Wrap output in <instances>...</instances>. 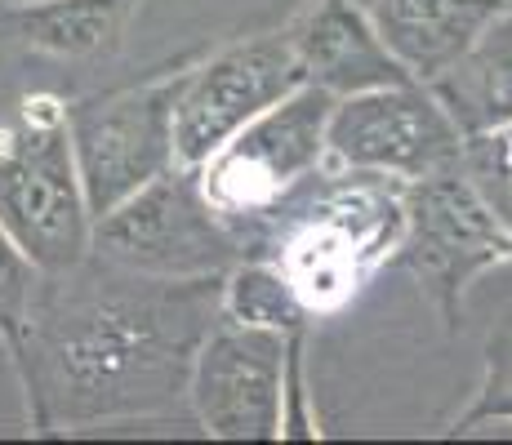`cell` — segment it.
<instances>
[{
  "label": "cell",
  "mask_w": 512,
  "mask_h": 445,
  "mask_svg": "<svg viewBox=\"0 0 512 445\" xmlns=\"http://www.w3.org/2000/svg\"><path fill=\"white\" fill-rule=\"evenodd\" d=\"M459 170L468 174L477 196L490 205V214L512 232V125L464 138Z\"/></svg>",
  "instance_id": "cell-16"
},
{
  "label": "cell",
  "mask_w": 512,
  "mask_h": 445,
  "mask_svg": "<svg viewBox=\"0 0 512 445\" xmlns=\"http://www.w3.org/2000/svg\"><path fill=\"white\" fill-rule=\"evenodd\" d=\"M139 5L143 0H18L0 14V23L36 54L94 63L121 54Z\"/></svg>",
  "instance_id": "cell-13"
},
{
  "label": "cell",
  "mask_w": 512,
  "mask_h": 445,
  "mask_svg": "<svg viewBox=\"0 0 512 445\" xmlns=\"http://www.w3.org/2000/svg\"><path fill=\"white\" fill-rule=\"evenodd\" d=\"M0 227L41 276L76 272L94 254V210L76 165L67 107L27 98L0 125Z\"/></svg>",
  "instance_id": "cell-2"
},
{
  "label": "cell",
  "mask_w": 512,
  "mask_h": 445,
  "mask_svg": "<svg viewBox=\"0 0 512 445\" xmlns=\"http://www.w3.org/2000/svg\"><path fill=\"white\" fill-rule=\"evenodd\" d=\"M401 227H406L401 192L383 196L370 187H330L312 210H303L299 232L285 241L277 263L299 285L303 303L326 312L357 290L361 272L383 250H397Z\"/></svg>",
  "instance_id": "cell-10"
},
{
  "label": "cell",
  "mask_w": 512,
  "mask_h": 445,
  "mask_svg": "<svg viewBox=\"0 0 512 445\" xmlns=\"http://www.w3.org/2000/svg\"><path fill=\"white\" fill-rule=\"evenodd\" d=\"M179 85L183 76H165L67 107V130L94 223L179 165V143H174Z\"/></svg>",
  "instance_id": "cell-5"
},
{
  "label": "cell",
  "mask_w": 512,
  "mask_h": 445,
  "mask_svg": "<svg viewBox=\"0 0 512 445\" xmlns=\"http://www.w3.org/2000/svg\"><path fill=\"white\" fill-rule=\"evenodd\" d=\"M41 290V267L18 250V241L0 227V339L14 348L32 321V303Z\"/></svg>",
  "instance_id": "cell-17"
},
{
  "label": "cell",
  "mask_w": 512,
  "mask_h": 445,
  "mask_svg": "<svg viewBox=\"0 0 512 445\" xmlns=\"http://www.w3.org/2000/svg\"><path fill=\"white\" fill-rule=\"evenodd\" d=\"M285 36H290L308 81L330 89L334 98L415 81L410 67L383 41L366 0H312V5L285 27Z\"/></svg>",
  "instance_id": "cell-11"
},
{
  "label": "cell",
  "mask_w": 512,
  "mask_h": 445,
  "mask_svg": "<svg viewBox=\"0 0 512 445\" xmlns=\"http://www.w3.org/2000/svg\"><path fill=\"white\" fill-rule=\"evenodd\" d=\"M464 138L512 125V14L495 18L437 81H428Z\"/></svg>",
  "instance_id": "cell-14"
},
{
  "label": "cell",
  "mask_w": 512,
  "mask_h": 445,
  "mask_svg": "<svg viewBox=\"0 0 512 445\" xmlns=\"http://www.w3.org/2000/svg\"><path fill=\"white\" fill-rule=\"evenodd\" d=\"M504 9H508V14H512V0H504Z\"/></svg>",
  "instance_id": "cell-18"
},
{
  "label": "cell",
  "mask_w": 512,
  "mask_h": 445,
  "mask_svg": "<svg viewBox=\"0 0 512 445\" xmlns=\"http://www.w3.org/2000/svg\"><path fill=\"white\" fill-rule=\"evenodd\" d=\"M330 161L379 178H428L459 170L464 130L450 121L428 81L361 89L334 103Z\"/></svg>",
  "instance_id": "cell-8"
},
{
  "label": "cell",
  "mask_w": 512,
  "mask_h": 445,
  "mask_svg": "<svg viewBox=\"0 0 512 445\" xmlns=\"http://www.w3.org/2000/svg\"><path fill=\"white\" fill-rule=\"evenodd\" d=\"M401 205H406V227H401L397 263L410 267L432 290L446 325H459L464 290L472 276L508 259L512 232L490 214L464 170L410 178L401 187Z\"/></svg>",
  "instance_id": "cell-7"
},
{
  "label": "cell",
  "mask_w": 512,
  "mask_h": 445,
  "mask_svg": "<svg viewBox=\"0 0 512 445\" xmlns=\"http://www.w3.org/2000/svg\"><path fill=\"white\" fill-rule=\"evenodd\" d=\"M308 85L299 54L285 32L245 36L214 49L205 63L183 72L179 103H174V143L179 165L201 170L223 143H232L268 107Z\"/></svg>",
  "instance_id": "cell-6"
},
{
  "label": "cell",
  "mask_w": 512,
  "mask_h": 445,
  "mask_svg": "<svg viewBox=\"0 0 512 445\" xmlns=\"http://www.w3.org/2000/svg\"><path fill=\"white\" fill-rule=\"evenodd\" d=\"M94 259V254H90ZM41 276L14 365L36 428L156 414L192 383V365L223 321V276L174 281L98 254Z\"/></svg>",
  "instance_id": "cell-1"
},
{
  "label": "cell",
  "mask_w": 512,
  "mask_h": 445,
  "mask_svg": "<svg viewBox=\"0 0 512 445\" xmlns=\"http://www.w3.org/2000/svg\"><path fill=\"white\" fill-rule=\"evenodd\" d=\"M308 303L277 259H241L223 276V321L254 330L299 334L308 325Z\"/></svg>",
  "instance_id": "cell-15"
},
{
  "label": "cell",
  "mask_w": 512,
  "mask_h": 445,
  "mask_svg": "<svg viewBox=\"0 0 512 445\" xmlns=\"http://www.w3.org/2000/svg\"><path fill=\"white\" fill-rule=\"evenodd\" d=\"M392 54L415 81H437L504 14V0H366Z\"/></svg>",
  "instance_id": "cell-12"
},
{
  "label": "cell",
  "mask_w": 512,
  "mask_h": 445,
  "mask_svg": "<svg viewBox=\"0 0 512 445\" xmlns=\"http://www.w3.org/2000/svg\"><path fill=\"white\" fill-rule=\"evenodd\" d=\"M285 365H290V334L219 321L196 352L187 383L196 423L223 441L281 437Z\"/></svg>",
  "instance_id": "cell-9"
},
{
  "label": "cell",
  "mask_w": 512,
  "mask_h": 445,
  "mask_svg": "<svg viewBox=\"0 0 512 445\" xmlns=\"http://www.w3.org/2000/svg\"><path fill=\"white\" fill-rule=\"evenodd\" d=\"M339 98L321 85H299L290 98L250 121L196 170L210 205L232 227L272 214L303 178L330 156V116Z\"/></svg>",
  "instance_id": "cell-4"
},
{
  "label": "cell",
  "mask_w": 512,
  "mask_h": 445,
  "mask_svg": "<svg viewBox=\"0 0 512 445\" xmlns=\"http://www.w3.org/2000/svg\"><path fill=\"white\" fill-rule=\"evenodd\" d=\"M94 254L147 276H228L245 254L241 232L210 205L201 178L174 165L94 223Z\"/></svg>",
  "instance_id": "cell-3"
}]
</instances>
